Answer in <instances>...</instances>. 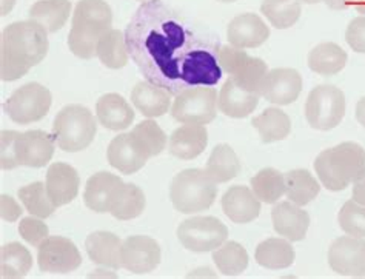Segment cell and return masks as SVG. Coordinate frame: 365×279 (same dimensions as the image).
Listing matches in <instances>:
<instances>
[{
  "instance_id": "681fc988",
  "label": "cell",
  "mask_w": 365,
  "mask_h": 279,
  "mask_svg": "<svg viewBox=\"0 0 365 279\" xmlns=\"http://www.w3.org/2000/svg\"><path fill=\"white\" fill-rule=\"evenodd\" d=\"M356 119L362 125V127H365V96L359 99V102L356 105Z\"/></svg>"
},
{
  "instance_id": "2e32d148",
  "label": "cell",
  "mask_w": 365,
  "mask_h": 279,
  "mask_svg": "<svg viewBox=\"0 0 365 279\" xmlns=\"http://www.w3.org/2000/svg\"><path fill=\"white\" fill-rule=\"evenodd\" d=\"M302 91V76L293 69H274L268 71L261 96L276 105L293 103Z\"/></svg>"
},
{
  "instance_id": "3957f363",
  "label": "cell",
  "mask_w": 365,
  "mask_h": 279,
  "mask_svg": "<svg viewBox=\"0 0 365 279\" xmlns=\"http://www.w3.org/2000/svg\"><path fill=\"white\" fill-rule=\"evenodd\" d=\"M111 25L113 11L105 0H79L68 34L70 51L81 59H93L98 56L102 36L111 30Z\"/></svg>"
},
{
  "instance_id": "f6af8a7d",
  "label": "cell",
  "mask_w": 365,
  "mask_h": 279,
  "mask_svg": "<svg viewBox=\"0 0 365 279\" xmlns=\"http://www.w3.org/2000/svg\"><path fill=\"white\" fill-rule=\"evenodd\" d=\"M345 41L353 51L365 54V16L354 17L345 31Z\"/></svg>"
},
{
  "instance_id": "cb8c5ba5",
  "label": "cell",
  "mask_w": 365,
  "mask_h": 279,
  "mask_svg": "<svg viewBox=\"0 0 365 279\" xmlns=\"http://www.w3.org/2000/svg\"><path fill=\"white\" fill-rule=\"evenodd\" d=\"M96 116L102 127L122 131L128 128L134 121V111L131 105L118 93H108L96 103Z\"/></svg>"
},
{
  "instance_id": "5b68a950",
  "label": "cell",
  "mask_w": 365,
  "mask_h": 279,
  "mask_svg": "<svg viewBox=\"0 0 365 279\" xmlns=\"http://www.w3.org/2000/svg\"><path fill=\"white\" fill-rule=\"evenodd\" d=\"M217 196L216 182L205 170L188 168L175 176L170 187L173 206L184 215L200 213L215 204Z\"/></svg>"
},
{
  "instance_id": "db71d44e",
  "label": "cell",
  "mask_w": 365,
  "mask_h": 279,
  "mask_svg": "<svg viewBox=\"0 0 365 279\" xmlns=\"http://www.w3.org/2000/svg\"><path fill=\"white\" fill-rule=\"evenodd\" d=\"M217 2H222V4H233L236 0H217Z\"/></svg>"
},
{
  "instance_id": "83f0119b",
  "label": "cell",
  "mask_w": 365,
  "mask_h": 279,
  "mask_svg": "<svg viewBox=\"0 0 365 279\" xmlns=\"http://www.w3.org/2000/svg\"><path fill=\"white\" fill-rule=\"evenodd\" d=\"M145 195L134 184H125L122 181L110 202V213L119 220H130L138 218L145 210Z\"/></svg>"
},
{
  "instance_id": "484cf974",
  "label": "cell",
  "mask_w": 365,
  "mask_h": 279,
  "mask_svg": "<svg viewBox=\"0 0 365 279\" xmlns=\"http://www.w3.org/2000/svg\"><path fill=\"white\" fill-rule=\"evenodd\" d=\"M171 96L167 90L148 81L138 82L131 91V102L147 118H160L171 107Z\"/></svg>"
},
{
  "instance_id": "30bf717a",
  "label": "cell",
  "mask_w": 365,
  "mask_h": 279,
  "mask_svg": "<svg viewBox=\"0 0 365 279\" xmlns=\"http://www.w3.org/2000/svg\"><path fill=\"white\" fill-rule=\"evenodd\" d=\"M228 238L227 225L215 216H195L178 227V239L190 252L205 253L222 245Z\"/></svg>"
},
{
  "instance_id": "e575fe53",
  "label": "cell",
  "mask_w": 365,
  "mask_h": 279,
  "mask_svg": "<svg viewBox=\"0 0 365 279\" xmlns=\"http://www.w3.org/2000/svg\"><path fill=\"white\" fill-rule=\"evenodd\" d=\"M33 267L30 250L19 243H9L0 248V275L4 279H17L28 275Z\"/></svg>"
},
{
  "instance_id": "f35d334b",
  "label": "cell",
  "mask_w": 365,
  "mask_h": 279,
  "mask_svg": "<svg viewBox=\"0 0 365 279\" xmlns=\"http://www.w3.org/2000/svg\"><path fill=\"white\" fill-rule=\"evenodd\" d=\"M261 13L277 30H287L299 21L302 8L299 0H264Z\"/></svg>"
},
{
  "instance_id": "f546056e",
  "label": "cell",
  "mask_w": 365,
  "mask_h": 279,
  "mask_svg": "<svg viewBox=\"0 0 365 279\" xmlns=\"http://www.w3.org/2000/svg\"><path fill=\"white\" fill-rule=\"evenodd\" d=\"M70 0H39L28 11L31 21L39 22L48 33H57L62 30L70 19Z\"/></svg>"
},
{
  "instance_id": "8fae6325",
  "label": "cell",
  "mask_w": 365,
  "mask_h": 279,
  "mask_svg": "<svg viewBox=\"0 0 365 279\" xmlns=\"http://www.w3.org/2000/svg\"><path fill=\"white\" fill-rule=\"evenodd\" d=\"M217 91L211 86H193L179 93L171 107V116L180 123L207 125L216 119Z\"/></svg>"
},
{
  "instance_id": "f5cc1de1",
  "label": "cell",
  "mask_w": 365,
  "mask_h": 279,
  "mask_svg": "<svg viewBox=\"0 0 365 279\" xmlns=\"http://www.w3.org/2000/svg\"><path fill=\"white\" fill-rule=\"evenodd\" d=\"M299 2L309 4V5H314V4H319V2H322V0H299Z\"/></svg>"
},
{
  "instance_id": "277c9868",
  "label": "cell",
  "mask_w": 365,
  "mask_h": 279,
  "mask_svg": "<svg viewBox=\"0 0 365 279\" xmlns=\"http://www.w3.org/2000/svg\"><path fill=\"white\" fill-rule=\"evenodd\" d=\"M364 168L365 148L350 141L321 151L314 161L316 175L330 191H342L351 186Z\"/></svg>"
},
{
  "instance_id": "44dd1931",
  "label": "cell",
  "mask_w": 365,
  "mask_h": 279,
  "mask_svg": "<svg viewBox=\"0 0 365 279\" xmlns=\"http://www.w3.org/2000/svg\"><path fill=\"white\" fill-rule=\"evenodd\" d=\"M220 204H222L225 216L236 224L252 223L261 213V201L256 198L252 188L245 186L230 187Z\"/></svg>"
},
{
  "instance_id": "8992f818",
  "label": "cell",
  "mask_w": 365,
  "mask_h": 279,
  "mask_svg": "<svg viewBox=\"0 0 365 279\" xmlns=\"http://www.w3.org/2000/svg\"><path fill=\"white\" fill-rule=\"evenodd\" d=\"M98 133L94 114L79 103L66 105L53 122V139L66 153H78L91 146Z\"/></svg>"
},
{
  "instance_id": "d6986e66",
  "label": "cell",
  "mask_w": 365,
  "mask_h": 279,
  "mask_svg": "<svg viewBox=\"0 0 365 279\" xmlns=\"http://www.w3.org/2000/svg\"><path fill=\"white\" fill-rule=\"evenodd\" d=\"M272 220L274 232L292 243L305 239L310 227V215L292 201H284L279 204L276 202L272 210Z\"/></svg>"
},
{
  "instance_id": "7c38bea8",
  "label": "cell",
  "mask_w": 365,
  "mask_h": 279,
  "mask_svg": "<svg viewBox=\"0 0 365 279\" xmlns=\"http://www.w3.org/2000/svg\"><path fill=\"white\" fill-rule=\"evenodd\" d=\"M37 264L43 273H71L82 264L79 248L63 236H48L37 247Z\"/></svg>"
},
{
  "instance_id": "8d00e7d4",
  "label": "cell",
  "mask_w": 365,
  "mask_h": 279,
  "mask_svg": "<svg viewBox=\"0 0 365 279\" xmlns=\"http://www.w3.org/2000/svg\"><path fill=\"white\" fill-rule=\"evenodd\" d=\"M248 253L236 240H225L219 248L213 250V261L217 270L225 276H237L247 270Z\"/></svg>"
},
{
  "instance_id": "ee69618b",
  "label": "cell",
  "mask_w": 365,
  "mask_h": 279,
  "mask_svg": "<svg viewBox=\"0 0 365 279\" xmlns=\"http://www.w3.org/2000/svg\"><path fill=\"white\" fill-rule=\"evenodd\" d=\"M19 131L2 130L0 133V167L4 170H14L19 167L16 155V139Z\"/></svg>"
},
{
  "instance_id": "52a82bcc",
  "label": "cell",
  "mask_w": 365,
  "mask_h": 279,
  "mask_svg": "<svg viewBox=\"0 0 365 279\" xmlns=\"http://www.w3.org/2000/svg\"><path fill=\"white\" fill-rule=\"evenodd\" d=\"M345 94L334 85L313 88L305 102V119L314 130L329 131L338 127L345 116Z\"/></svg>"
},
{
  "instance_id": "4dcf8cb0",
  "label": "cell",
  "mask_w": 365,
  "mask_h": 279,
  "mask_svg": "<svg viewBox=\"0 0 365 279\" xmlns=\"http://www.w3.org/2000/svg\"><path fill=\"white\" fill-rule=\"evenodd\" d=\"M255 258L259 265L270 270H281L294 263L296 255L288 239L270 238L257 245Z\"/></svg>"
},
{
  "instance_id": "1f68e13d",
  "label": "cell",
  "mask_w": 365,
  "mask_h": 279,
  "mask_svg": "<svg viewBox=\"0 0 365 279\" xmlns=\"http://www.w3.org/2000/svg\"><path fill=\"white\" fill-rule=\"evenodd\" d=\"M205 171L216 184H224V182L232 181L239 175L241 161L232 147L227 143H220L211 151Z\"/></svg>"
},
{
  "instance_id": "c3c4849f",
  "label": "cell",
  "mask_w": 365,
  "mask_h": 279,
  "mask_svg": "<svg viewBox=\"0 0 365 279\" xmlns=\"http://www.w3.org/2000/svg\"><path fill=\"white\" fill-rule=\"evenodd\" d=\"M322 2L329 8L334 9V11H342V9L353 6L354 0H322Z\"/></svg>"
},
{
  "instance_id": "ac0fdd59",
  "label": "cell",
  "mask_w": 365,
  "mask_h": 279,
  "mask_svg": "<svg viewBox=\"0 0 365 279\" xmlns=\"http://www.w3.org/2000/svg\"><path fill=\"white\" fill-rule=\"evenodd\" d=\"M270 37V28L255 13L236 16L227 26V39L232 46L247 50L265 44Z\"/></svg>"
},
{
  "instance_id": "74e56055",
  "label": "cell",
  "mask_w": 365,
  "mask_h": 279,
  "mask_svg": "<svg viewBox=\"0 0 365 279\" xmlns=\"http://www.w3.org/2000/svg\"><path fill=\"white\" fill-rule=\"evenodd\" d=\"M252 190L265 204H276L285 195V176L274 168H262L252 178Z\"/></svg>"
},
{
  "instance_id": "d6a6232c",
  "label": "cell",
  "mask_w": 365,
  "mask_h": 279,
  "mask_svg": "<svg viewBox=\"0 0 365 279\" xmlns=\"http://www.w3.org/2000/svg\"><path fill=\"white\" fill-rule=\"evenodd\" d=\"M253 127L259 131L264 143L284 141L292 131V121L288 114L279 108H267L252 121Z\"/></svg>"
},
{
  "instance_id": "816d5d0a",
  "label": "cell",
  "mask_w": 365,
  "mask_h": 279,
  "mask_svg": "<svg viewBox=\"0 0 365 279\" xmlns=\"http://www.w3.org/2000/svg\"><path fill=\"white\" fill-rule=\"evenodd\" d=\"M353 8L356 9L361 16H365V0H354Z\"/></svg>"
},
{
  "instance_id": "e0dca14e",
  "label": "cell",
  "mask_w": 365,
  "mask_h": 279,
  "mask_svg": "<svg viewBox=\"0 0 365 279\" xmlns=\"http://www.w3.org/2000/svg\"><path fill=\"white\" fill-rule=\"evenodd\" d=\"M16 155L19 166L41 168L53 159L54 142L42 130L19 133L16 139Z\"/></svg>"
},
{
  "instance_id": "4fadbf2b",
  "label": "cell",
  "mask_w": 365,
  "mask_h": 279,
  "mask_svg": "<svg viewBox=\"0 0 365 279\" xmlns=\"http://www.w3.org/2000/svg\"><path fill=\"white\" fill-rule=\"evenodd\" d=\"M153 158L148 147L136 133H122L114 138L107 150V159L113 168L123 175H134Z\"/></svg>"
},
{
  "instance_id": "d590c367",
  "label": "cell",
  "mask_w": 365,
  "mask_h": 279,
  "mask_svg": "<svg viewBox=\"0 0 365 279\" xmlns=\"http://www.w3.org/2000/svg\"><path fill=\"white\" fill-rule=\"evenodd\" d=\"M128 50L125 42V33L111 30L102 36L98 45V57L110 70H120L128 64Z\"/></svg>"
},
{
  "instance_id": "7bdbcfd3",
  "label": "cell",
  "mask_w": 365,
  "mask_h": 279,
  "mask_svg": "<svg viewBox=\"0 0 365 279\" xmlns=\"http://www.w3.org/2000/svg\"><path fill=\"white\" fill-rule=\"evenodd\" d=\"M19 233H21V236L28 244H31L33 247H39L48 238V235H50V230H48V225L43 223L42 218L31 215L21 220V224H19Z\"/></svg>"
},
{
  "instance_id": "9c48e42d",
  "label": "cell",
  "mask_w": 365,
  "mask_h": 279,
  "mask_svg": "<svg viewBox=\"0 0 365 279\" xmlns=\"http://www.w3.org/2000/svg\"><path fill=\"white\" fill-rule=\"evenodd\" d=\"M51 93L46 86L30 82L17 88L4 103V110L13 122L28 125L42 121L51 108Z\"/></svg>"
},
{
  "instance_id": "603a6c76",
  "label": "cell",
  "mask_w": 365,
  "mask_h": 279,
  "mask_svg": "<svg viewBox=\"0 0 365 279\" xmlns=\"http://www.w3.org/2000/svg\"><path fill=\"white\" fill-rule=\"evenodd\" d=\"M261 94L247 91L236 85L233 79H227L219 93L217 107L219 111L224 113L228 118L242 119L252 114L259 105Z\"/></svg>"
},
{
  "instance_id": "d4e9b609",
  "label": "cell",
  "mask_w": 365,
  "mask_h": 279,
  "mask_svg": "<svg viewBox=\"0 0 365 279\" xmlns=\"http://www.w3.org/2000/svg\"><path fill=\"white\" fill-rule=\"evenodd\" d=\"M85 248L94 264L119 270L122 267V240L110 232H94L85 240Z\"/></svg>"
},
{
  "instance_id": "6da1fadb",
  "label": "cell",
  "mask_w": 365,
  "mask_h": 279,
  "mask_svg": "<svg viewBox=\"0 0 365 279\" xmlns=\"http://www.w3.org/2000/svg\"><path fill=\"white\" fill-rule=\"evenodd\" d=\"M125 42L145 81L178 96L193 86H213L222 78L219 50L193 33L162 0H147L133 14Z\"/></svg>"
},
{
  "instance_id": "7dc6e473",
  "label": "cell",
  "mask_w": 365,
  "mask_h": 279,
  "mask_svg": "<svg viewBox=\"0 0 365 279\" xmlns=\"http://www.w3.org/2000/svg\"><path fill=\"white\" fill-rule=\"evenodd\" d=\"M353 201L365 206V168L359 173V176L353 181Z\"/></svg>"
},
{
  "instance_id": "b9f144b4",
  "label": "cell",
  "mask_w": 365,
  "mask_h": 279,
  "mask_svg": "<svg viewBox=\"0 0 365 279\" xmlns=\"http://www.w3.org/2000/svg\"><path fill=\"white\" fill-rule=\"evenodd\" d=\"M133 131L136 133L143 142H145L151 156H158L163 150H165L167 134L163 133V130L155 121H142L133 128Z\"/></svg>"
},
{
  "instance_id": "4316f807",
  "label": "cell",
  "mask_w": 365,
  "mask_h": 279,
  "mask_svg": "<svg viewBox=\"0 0 365 279\" xmlns=\"http://www.w3.org/2000/svg\"><path fill=\"white\" fill-rule=\"evenodd\" d=\"M122 179L113 173L99 171L86 181L83 202L96 213H110V202Z\"/></svg>"
},
{
  "instance_id": "ffe728a7",
  "label": "cell",
  "mask_w": 365,
  "mask_h": 279,
  "mask_svg": "<svg viewBox=\"0 0 365 279\" xmlns=\"http://www.w3.org/2000/svg\"><path fill=\"white\" fill-rule=\"evenodd\" d=\"M46 191L56 207L70 204L79 193V173L65 162H54L46 171Z\"/></svg>"
},
{
  "instance_id": "f1b7e54d",
  "label": "cell",
  "mask_w": 365,
  "mask_h": 279,
  "mask_svg": "<svg viewBox=\"0 0 365 279\" xmlns=\"http://www.w3.org/2000/svg\"><path fill=\"white\" fill-rule=\"evenodd\" d=\"M349 56L334 42H322L309 53L310 70L321 76H334L347 65Z\"/></svg>"
},
{
  "instance_id": "11a10c76",
  "label": "cell",
  "mask_w": 365,
  "mask_h": 279,
  "mask_svg": "<svg viewBox=\"0 0 365 279\" xmlns=\"http://www.w3.org/2000/svg\"><path fill=\"white\" fill-rule=\"evenodd\" d=\"M139 2H147V0H139Z\"/></svg>"
},
{
  "instance_id": "7402d4cb",
  "label": "cell",
  "mask_w": 365,
  "mask_h": 279,
  "mask_svg": "<svg viewBox=\"0 0 365 279\" xmlns=\"http://www.w3.org/2000/svg\"><path fill=\"white\" fill-rule=\"evenodd\" d=\"M208 143L205 125L185 123L170 136V153L180 161H191L202 155Z\"/></svg>"
},
{
  "instance_id": "7a4b0ae2",
  "label": "cell",
  "mask_w": 365,
  "mask_h": 279,
  "mask_svg": "<svg viewBox=\"0 0 365 279\" xmlns=\"http://www.w3.org/2000/svg\"><path fill=\"white\" fill-rule=\"evenodd\" d=\"M48 31L36 21L8 25L0 36V78L13 82L24 78L48 54Z\"/></svg>"
},
{
  "instance_id": "ab89813d",
  "label": "cell",
  "mask_w": 365,
  "mask_h": 279,
  "mask_svg": "<svg viewBox=\"0 0 365 279\" xmlns=\"http://www.w3.org/2000/svg\"><path fill=\"white\" fill-rule=\"evenodd\" d=\"M19 199L28 213L42 219L51 216L57 208L48 195L46 184L43 182H33L30 186L19 188Z\"/></svg>"
},
{
  "instance_id": "836d02e7",
  "label": "cell",
  "mask_w": 365,
  "mask_h": 279,
  "mask_svg": "<svg viewBox=\"0 0 365 279\" xmlns=\"http://www.w3.org/2000/svg\"><path fill=\"white\" fill-rule=\"evenodd\" d=\"M285 196L297 206L310 204L319 195L321 186L307 170H292L285 173Z\"/></svg>"
},
{
  "instance_id": "5bb4252c",
  "label": "cell",
  "mask_w": 365,
  "mask_h": 279,
  "mask_svg": "<svg viewBox=\"0 0 365 279\" xmlns=\"http://www.w3.org/2000/svg\"><path fill=\"white\" fill-rule=\"evenodd\" d=\"M329 264L341 276L364 278L365 239L351 235L334 239L329 248Z\"/></svg>"
},
{
  "instance_id": "f907efd6",
  "label": "cell",
  "mask_w": 365,
  "mask_h": 279,
  "mask_svg": "<svg viewBox=\"0 0 365 279\" xmlns=\"http://www.w3.org/2000/svg\"><path fill=\"white\" fill-rule=\"evenodd\" d=\"M14 4H16V0H2V16L9 14V11L13 9Z\"/></svg>"
},
{
  "instance_id": "9a60e30c",
  "label": "cell",
  "mask_w": 365,
  "mask_h": 279,
  "mask_svg": "<svg viewBox=\"0 0 365 279\" xmlns=\"http://www.w3.org/2000/svg\"><path fill=\"white\" fill-rule=\"evenodd\" d=\"M160 247L150 236H130L122 240V267L131 273H150L160 263Z\"/></svg>"
},
{
  "instance_id": "ba28073f",
  "label": "cell",
  "mask_w": 365,
  "mask_h": 279,
  "mask_svg": "<svg viewBox=\"0 0 365 279\" xmlns=\"http://www.w3.org/2000/svg\"><path fill=\"white\" fill-rule=\"evenodd\" d=\"M219 64L222 71H225L236 85L247 91L261 94L262 83L268 73L267 64L262 59L248 56L241 48L220 46Z\"/></svg>"
},
{
  "instance_id": "bcb514c9",
  "label": "cell",
  "mask_w": 365,
  "mask_h": 279,
  "mask_svg": "<svg viewBox=\"0 0 365 279\" xmlns=\"http://www.w3.org/2000/svg\"><path fill=\"white\" fill-rule=\"evenodd\" d=\"M22 213L24 210L17 204V201L14 198L6 196V195L0 196V215H2L4 220L14 223V220H17L22 216Z\"/></svg>"
},
{
  "instance_id": "60d3db41",
  "label": "cell",
  "mask_w": 365,
  "mask_h": 279,
  "mask_svg": "<svg viewBox=\"0 0 365 279\" xmlns=\"http://www.w3.org/2000/svg\"><path fill=\"white\" fill-rule=\"evenodd\" d=\"M338 223L347 235L365 238V206L353 199L347 201L339 211Z\"/></svg>"
}]
</instances>
